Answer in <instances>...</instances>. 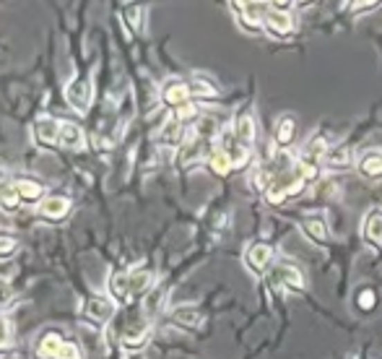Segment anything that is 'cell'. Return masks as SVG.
I'll use <instances>...</instances> for the list:
<instances>
[{"instance_id": "4316f807", "label": "cell", "mask_w": 382, "mask_h": 359, "mask_svg": "<svg viewBox=\"0 0 382 359\" xmlns=\"http://www.w3.org/2000/svg\"><path fill=\"white\" fill-rule=\"evenodd\" d=\"M289 198V190H286V183L281 180V177H276L271 185H268L266 190V201L271 203V206H278V203H284Z\"/></svg>"}, {"instance_id": "7c38bea8", "label": "cell", "mask_w": 382, "mask_h": 359, "mask_svg": "<svg viewBox=\"0 0 382 359\" xmlns=\"http://www.w3.org/2000/svg\"><path fill=\"white\" fill-rule=\"evenodd\" d=\"M13 190L19 193L21 198V203H42L44 201V185L42 183H37L32 177H19V180H13Z\"/></svg>"}, {"instance_id": "f1b7e54d", "label": "cell", "mask_w": 382, "mask_h": 359, "mask_svg": "<svg viewBox=\"0 0 382 359\" xmlns=\"http://www.w3.org/2000/svg\"><path fill=\"white\" fill-rule=\"evenodd\" d=\"M143 11H146V8H140V6H125V13H122V21H125L136 34L143 29V16H146Z\"/></svg>"}, {"instance_id": "2e32d148", "label": "cell", "mask_w": 382, "mask_h": 359, "mask_svg": "<svg viewBox=\"0 0 382 359\" xmlns=\"http://www.w3.org/2000/svg\"><path fill=\"white\" fill-rule=\"evenodd\" d=\"M302 232H304L315 245H325V242H328V224H325V219L318 217V214H309V217L302 219Z\"/></svg>"}, {"instance_id": "d4e9b609", "label": "cell", "mask_w": 382, "mask_h": 359, "mask_svg": "<svg viewBox=\"0 0 382 359\" xmlns=\"http://www.w3.org/2000/svg\"><path fill=\"white\" fill-rule=\"evenodd\" d=\"M208 167H211L216 174H229L234 169V164H232V159H229V154L221 151L219 146H216V149L211 151V156H208Z\"/></svg>"}, {"instance_id": "6da1fadb", "label": "cell", "mask_w": 382, "mask_h": 359, "mask_svg": "<svg viewBox=\"0 0 382 359\" xmlns=\"http://www.w3.org/2000/svg\"><path fill=\"white\" fill-rule=\"evenodd\" d=\"M268 284L273 289H286V292H302L304 289V276L294 263L281 261L268 271Z\"/></svg>"}, {"instance_id": "4dcf8cb0", "label": "cell", "mask_w": 382, "mask_h": 359, "mask_svg": "<svg viewBox=\"0 0 382 359\" xmlns=\"http://www.w3.org/2000/svg\"><path fill=\"white\" fill-rule=\"evenodd\" d=\"M19 250V239L11 232H0V258H8Z\"/></svg>"}, {"instance_id": "9c48e42d", "label": "cell", "mask_w": 382, "mask_h": 359, "mask_svg": "<svg viewBox=\"0 0 382 359\" xmlns=\"http://www.w3.org/2000/svg\"><path fill=\"white\" fill-rule=\"evenodd\" d=\"M60 146L71 149V151H84L86 149V133L78 122L71 120H60Z\"/></svg>"}, {"instance_id": "30bf717a", "label": "cell", "mask_w": 382, "mask_h": 359, "mask_svg": "<svg viewBox=\"0 0 382 359\" xmlns=\"http://www.w3.org/2000/svg\"><path fill=\"white\" fill-rule=\"evenodd\" d=\"M263 29L268 34H273V37H286L291 34L294 29V21H291V16L284 11H278V8H271V11L263 16Z\"/></svg>"}, {"instance_id": "603a6c76", "label": "cell", "mask_w": 382, "mask_h": 359, "mask_svg": "<svg viewBox=\"0 0 382 359\" xmlns=\"http://www.w3.org/2000/svg\"><path fill=\"white\" fill-rule=\"evenodd\" d=\"M159 310H164V289H161V286H154V289L143 297V315L154 317V315H159Z\"/></svg>"}, {"instance_id": "52a82bcc", "label": "cell", "mask_w": 382, "mask_h": 359, "mask_svg": "<svg viewBox=\"0 0 382 359\" xmlns=\"http://www.w3.org/2000/svg\"><path fill=\"white\" fill-rule=\"evenodd\" d=\"M190 99H192L190 84H188V81H182V78H172V81H167L164 89H161V102H164L167 107L180 109L182 104H188Z\"/></svg>"}, {"instance_id": "ffe728a7", "label": "cell", "mask_w": 382, "mask_h": 359, "mask_svg": "<svg viewBox=\"0 0 382 359\" xmlns=\"http://www.w3.org/2000/svg\"><path fill=\"white\" fill-rule=\"evenodd\" d=\"M234 136H237V141L242 143V146H253L255 143V120L250 115H239L237 122H234Z\"/></svg>"}, {"instance_id": "4fadbf2b", "label": "cell", "mask_w": 382, "mask_h": 359, "mask_svg": "<svg viewBox=\"0 0 382 359\" xmlns=\"http://www.w3.org/2000/svg\"><path fill=\"white\" fill-rule=\"evenodd\" d=\"M84 315L94 323H107L115 315V305H112V300H104V297H91L84 305Z\"/></svg>"}, {"instance_id": "1f68e13d", "label": "cell", "mask_w": 382, "mask_h": 359, "mask_svg": "<svg viewBox=\"0 0 382 359\" xmlns=\"http://www.w3.org/2000/svg\"><path fill=\"white\" fill-rule=\"evenodd\" d=\"M174 120H180L182 125H188V122H198V107L188 102V104H182L180 109H174Z\"/></svg>"}, {"instance_id": "d6a6232c", "label": "cell", "mask_w": 382, "mask_h": 359, "mask_svg": "<svg viewBox=\"0 0 382 359\" xmlns=\"http://www.w3.org/2000/svg\"><path fill=\"white\" fill-rule=\"evenodd\" d=\"M55 359H81V347L73 344V341H65Z\"/></svg>"}, {"instance_id": "8fae6325", "label": "cell", "mask_w": 382, "mask_h": 359, "mask_svg": "<svg viewBox=\"0 0 382 359\" xmlns=\"http://www.w3.org/2000/svg\"><path fill=\"white\" fill-rule=\"evenodd\" d=\"M156 141L161 143V146H177L180 149L182 143L188 141V133H185V125H182L180 120H167L164 125H161V131L156 133Z\"/></svg>"}, {"instance_id": "e0dca14e", "label": "cell", "mask_w": 382, "mask_h": 359, "mask_svg": "<svg viewBox=\"0 0 382 359\" xmlns=\"http://www.w3.org/2000/svg\"><path fill=\"white\" fill-rule=\"evenodd\" d=\"M154 289V271L149 268H133L130 271V294L136 297H146Z\"/></svg>"}, {"instance_id": "484cf974", "label": "cell", "mask_w": 382, "mask_h": 359, "mask_svg": "<svg viewBox=\"0 0 382 359\" xmlns=\"http://www.w3.org/2000/svg\"><path fill=\"white\" fill-rule=\"evenodd\" d=\"M19 206H21L19 193L13 190V185H6L3 190H0V211H3V214H16Z\"/></svg>"}, {"instance_id": "83f0119b", "label": "cell", "mask_w": 382, "mask_h": 359, "mask_svg": "<svg viewBox=\"0 0 382 359\" xmlns=\"http://www.w3.org/2000/svg\"><path fill=\"white\" fill-rule=\"evenodd\" d=\"M359 169L364 177H380L382 174V154H367L359 162Z\"/></svg>"}, {"instance_id": "e575fe53", "label": "cell", "mask_w": 382, "mask_h": 359, "mask_svg": "<svg viewBox=\"0 0 382 359\" xmlns=\"http://www.w3.org/2000/svg\"><path fill=\"white\" fill-rule=\"evenodd\" d=\"M8 338H11V326H8V320L0 317V347H6Z\"/></svg>"}, {"instance_id": "277c9868", "label": "cell", "mask_w": 382, "mask_h": 359, "mask_svg": "<svg viewBox=\"0 0 382 359\" xmlns=\"http://www.w3.org/2000/svg\"><path fill=\"white\" fill-rule=\"evenodd\" d=\"M65 99L68 104L75 109V112H89V104H91V78H73L68 86H65Z\"/></svg>"}, {"instance_id": "836d02e7", "label": "cell", "mask_w": 382, "mask_h": 359, "mask_svg": "<svg viewBox=\"0 0 382 359\" xmlns=\"http://www.w3.org/2000/svg\"><path fill=\"white\" fill-rule=\"evenodd\" d=\"M356 305H359L364 313H370L372 307H374V292H372V289H361V292L356 294Z\"/></svg>"}, {"instance_id": "8992f818", "label": "cell", "mask_w": 382, "mask_h": 359, "mask_svg": "<svg viewBox=\"0 0 382 359\" xmlns=\"http://www.w3.org/2000/svg\"><path fill=\"white\" fill-rule=\"evenodd\" d=\"M211 151L213 149H208V141H203V138H198L195 133H190L188 141L177 149V164H180V167H190V164H195L198 159H203V156L208 159Z\"/></svg>"}, {"instance_id": "5b68a950", "label": "cell", "mask_w": 382, "mask_h": 359, "mask_svg": "<svg viewBox=\"0 0 382 359\" xmlns=\"http://www.w3.org/2000/svg\"><path fill=\"white\" fill-rule=\"evenodd\" d=\"M32 136L42 149H57L60 146V120L39 118L32 125Z\"/></svg>"}, {"instance_id": "3957f363", "label": "cell", "mask_w": 382, "mask_h": 359, "mask_svg": "<svg viewBox=\"0 0 382 359\" xmlns=\"http://www.w3.org/2000/svg\"><path fill=\"white\" fill-rule=\"evenodd\" d=\"M120 338H122V347H125L127 351H138V349H143V344L149 341V320H146V315L130 317L125 323V328H122Z\"/></svg>"}, {"instance_id": "5bb4252c", "label": "cell", "mask_w": 382, "mask_h": 359, "mask_svg": "<svg viewBox=\"0 0 382 359\" xmlns=\"http://www.w3.org/2000/svg\"><path fill=\"white\" fill-rule=\"evenodd\" d=\"M109 294L120 305H127L133 300V294H130V271H115L109 276Z\"/></svg>"}, {"instance_id": "d6986e66", "label": "cell", "mask_w": 382, "mask_h": 359, "mask_svg": "<svg viewBox=\"0 0 382 359\" xmlns=\"http://www.w3.org/2000/svg\"><path fill=\"white\" fill-rule=\"evenodd\" d=\"M361 234H364V239H367L370 245H374V248L382 245V214L380 211H372L370 217H367Z\"/></svg>"}, {"instance_id": "44dd1931", "label": "cell", "mask_w": 382, "mask_h": 359, "mask_svg": "<svg viewBox=\"0 0 382 359\" xmlns=\"http://www.w3.org/2000/svg\"><path fill=\"white\" fill-rule=\"evenodd\" d=\"M188 84H190L192 97H201V99H216L219 97V86H216L213 81H208L206 76H192Z\"/></svg>"}, {"instance_id": "ba28073f", "label": "cell", "mask_w": 382, "mask_h": 359, "mask_svg": "<svg viewBox=\"0 0 382 359\" xmlns=\"http://www.w3.org/2000/svg\"><path fill=\"white\" fill-rule=\"evenodd\" d=\"M71 198L68 196H57V193H53V196H44V201L39 203V217L42 219H50V221H60V219H65L68 214H71Z\"/></svg>"}, {"instance_id": "7a4b0ae2", "label": "cell", "mask_w": 382, "mask_h": 359, "mask_svg": "<svg viewBox=\"0 0 382 359\" xmlns=\"http://www.w3.org/2000/svg\"><path fill=\"white\" fill-rule=\"evenodd\" d=\"M273 248L266 242H253L247 250H244V266L255 273V276H266L273 268Z\"/></svg>"}, {"instance_id": "cb8c5ba5", "label": "cell", "mask_w": 382, "mask_h": 359, "mask_svg": "<svg viewBox=\"0 0 382 359\" xmlns=\"http://www.w3.org/2000/svg\"><path fill=\"white\" fill-rule=\"evenodd\" d=\"M294 133H297V122H294V118H281V122L276 125V143L281 146V149H286L289 143L294 141Z\"/></svg>"}, {"instance_id": "f546056e", "label": "cell", "mask_w": 382, "mask_h": 359, "mask_svg": "<svg viewBox=\"0 0 382 359\" xmlns=\"http://www.w3.org/2000/svg\"><path fill=\"white\" fill-rule=\"evenodd\" d=\"M351 164V151L349 149H336L328 154V167L330 169H346Z\"/></svg>"}, {"instance_id": "9a60e30c", "label": "cell", "mask_w": 382, "mask_h": 359, "mask_svg": "<svg viewBox=\"0 0 382 359\" xmlns=\"http://www.w3.org/2000/svg\"><path fill=\"white\" fill-rule=\"evenodd\" d=\"M237 8H239L237 19L242 24V29H247V32H260L263 29V16L266 13H260V6H255V3H239Z\"/></svg>"}, {"instance_id": "7402d4cb", "label": "cell", "mask_w": 382, "mask_h": 359, "mask_svg": "<svg viewBox=\"0 0 382 359\" xmlns=\"http://www.w3.org/2000/svg\"><path fill=\"white\" fill-rule=\"evenodd\" d=\"M65 341L63 336L57 333V331H47L42 338H39V357L44 359H55L57 357V351H60V347H63Z\"/></svg>"}, {"instance_id": "ac0fdd59", "label": "cell", "mask_w": 382, "mask_h": 359, "mask_svg": "<svg viewBox=\"0 0 382 359\" xmlns=\"http://www.w3.org/2000/svg\"><path fill=\"white\" fill-rule=\"evenodd\" d=\"M172 320L180 328H198L203 323V313L192 305H180L172 310Z\"/></svg>"}]
</instances>
